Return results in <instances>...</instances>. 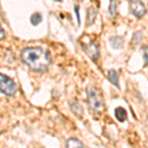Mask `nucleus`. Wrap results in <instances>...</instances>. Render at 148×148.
<instances>
[{
  "instance_id": "0eeeda50",
  "label": "nucleus",
  "mask_w": 148,
  "mask_h": 148,
  "mask_svg": "<svg viewBox=\"0 0 148 148\" xmlns=\"http://www.w3.org/2000/svg\"><path fill=\"white\" fill-rule=\"evenodd\" d=\"M70 109H71V112L77 116H82L83 114V109L82 107L80 106V104L78 103L77 101L73 100V101L70 102Z\"/></svg>"
},
{
  "instance_id": "f8f14e48",
  "label": "nucleus",
  "mask_w": 148,
  "mask_h": 148,
  "mask_svg": "<svg viewBox=\"0 0 148 148\" xmlns=\"http://www.w3.org/2000/svg\"><path fill=\"white\" fill-rule=\"evenodd\" d=\"M118 0H110V6H109V12L110 15L112 17H114L116 15V12H118Z\"/></svg>"
},
{
  "instance_id": "423d86ee",
  "label": "nucleus",
  "mask_w": 148,
  "mask_h": 148,
  "mask_svg": "<svg viewBox=\"0 0 148 148\" xmlns=\"http://www.w3.org/2000/svg\"><path fill=\"white\" fill-rule=\"evenodd\" d=\"M108 79L110 82L113 84L114 87H116L118 89H120V85H119V74L114 69H111V70L108 71Z\"/></svg>"
},
{
  "instance_id": "39448f33",
  "label": "nucleus",
  "mask_w": 148,
  "mask_h": 148,
  "mask_svg": "<svg viewBox=\"0 0 148 148\" xmlns=\"http://www.w3.org/2000/svg\"><path fill=\"white\" fill-rule=\"evenodd\" d=\"M130 10L136 18H142L146 14V7L139 0H130Z\"/></svg>"
},
{
  "instance_id": "7ed1b4c3",
  "label": "nucleus",
  "mask_w": 148,
  "mask_h": 148,
  "mask_svg": "<svg viewBox=\"0 0 148 148\" xmlns=\"http://www.w3.org/2000/svg\"><path fill=\"white\" fill-rule=\"evenodd\" d=\"M0 92L8 97H13L17 92V85L15 82L2 73H0Z\"/></svg>"
},
{
  "instance_id": "1a4fd4ad",
  "label": "nucleus",
  "mask_w": 148,
  "mask_h": 148,
  "mask_svg": "<svg viewBox=\"0 0 148 148\" xmlns=\"http://www.w3.org/2000/svg\"><path fill=\"white\" fill-rule=\"evenodd\" d=\"M110 42H111L112 47L116 49H121L123 45V37H119V36H114V37H112L110 39Z\"/></svg>"
},
{
  "instance_id": "f03ea898",
  "label": "nucleus",
  "mask_w": 148,
  "mask_h": 148,
  "mask_svg": "<svg viewBox=\"0 0 148 148\" xmlns=\"http://www.w3.org/2000/svg\"><path fill=\"white\" fill-rule=\"evenodd\" d=\"M87 104L89 108L94 112H103L105 110V103L103 93L99 88L89 85L86 88Z\"/></svg>"
},
{
  "instance_id": "4468645a",
  "label": "nucleus",
  "mask_w": 148,
  "mask_h": 148,
  "mask_svg": "<svg viewBox=\"0 0 148 148\" xmlns=\"http://www.w3.org/2000/svg\"><path fill=\"white\" fill-rule=\"evenodd\" d=\"M143 39V34L142 32H136L134 35H133L132 39H131V46H135V45H138Z\"/></svg>"
},
{
  "instance_id": "6e6552de",
  "label": "nucleus",
  "mask_w": 148,
  "mask_h": 148,
  "mask_svg": "<svg viewBox=\"0 0 148 148\" xmlns=\"http://www.w3.org/2000/svg\"><path fill=\"white\" fill-rule=\"evenodd\" d=\"M114 116H116V119L119 121L123 123L126 120V118H127V113H126V111L123 107H119V108L114 110Z\"/></svg>"
},
{
  "instance_id": "2eb2a0df",
  "label": "nucleus",
  "mask_w": 148,
  "mask_h": 148,
  "mask_svg": "<svg viewBox=\"0 0 148 148\" xmlns=\"http://www.w3.org/2000/svg\"><path fill=\"white\" fill-rule=\"evenodd\" d=\"M74 12H75L76 18H77V24L78 26H80V16H79V7L75 6L74 7Z\"/></svg>"
},
{
  "instance_id": "20e7f679",
  "label": "nucleus",
  "mask_w": 148,
  "mask_h": 148,
  "mask_svg": "<svg viewBox=\"0 0 148 148\" xmlns=\"http://www.w3.org/2000/svg\"><path fill=\"white\" fill-rule=\"evenodd\" d=\"M83 51L93 61H96L100 57V49L99 46L94 40H89L88 42H82Z\"/></svg>"
},
{
  "instance_id": "9b49d317",
  "label": "nucleus",
  "mask_w": 148,
  "mask_h": 148,
  "mask_svg": "<svg viewBox=\"0 0 148 148\" xmlns=\"http://www.w3.org/2000/svg\"><path fill=\"white\" fill-rule=\"evenodd\" d=\"M96 17H97V12L95 11V9L92 8V7L88 8L87 9V26L94 23Z\"/></svg>"
},
{
  "instance_id": "a211bd4d",
  "label": "nucleus",
  "mask_w": 148,
  "mask_h": 148,
  "mask_svg": "<svg viewBox=\"0 0 148 148\" xmlns=\"http://www.w3.org/2000/svg\"><path fill=\"white\" fill-rule=\"evenodd\" d=\"M56 1H58V2H60V1H61V0H56Z\"/></svg>"
},
{
  "instance_id": "dca6fc26",
  "label": "nucleus",
  "mask_w": 148,
  "mask_h": 148,
  "mask_svg": "<svg viewBox=\"0 0 148 148\" xmlns=\"http://www.w3.org/2000/svg\"><path fill=\"white\" fill-rule=\"evenodd\" d=\"M143 49V59H144L145 65L147 64V46H144L142 47Z\"/></svg>"
},
{
  "instance_id": "f3484780",
  "label": "nucleus",
  "mask_w": 148,
  "mask_h": 148,
  "mask_svg": "<svg viewBox=\"0 0 148 148\" xmlns=\"http://www.w3.org/2000/svg\"><path fill=\"white\" fill-rule=\"evenodd\" d=\"M4 38H5V32H4V30L2 29L1 25H0V40H3Z\"/></svg>"
},
{
  "instance_id": "f257e3e1",
  "label": "nucleus",
  "mask_w": 148,
  "mask_h": 148,
  "mask_svg": "<svg viewBox=\"0 0 148 148\" xmlns=\"http://www.w3.org/2000/svg\"><path fill=\"white\" fill-rule=\"evenodd\" d=\"M21 59L31 70L45 72L51 63V56L39 47H26L21 51Z\"/></svg>"
},
{
  "instance_id": "ddd939ff",
  "label": "nucleus",
  "mask_w": 148,
  "mask_h": 148,
  "mask_svg": "<svg viewBox=\"0 0 148 148\" xmlns=\"http://www.w3.org/2000/svg\"><path fill=\"white\" fill-rule=\"evenodd\" d=\"M42 17L40 15V13H34L32 16H31V24L34 26H38L39 24L42 22Z\"/></svg>"
},
{
  "instance_id": "9d476101",
  "label": "nucleus",
  "mask_w": 148,
  "mask_h": 148,
  "mask_svg": "<svg viewBox=\"0 0 148 148\" xmlns=\"http://www.w3.org/2000/svg\"><path fill=\"white\" fill-rule=\"evenodd\" d=\"M65 146L68 148H72V147H85V145L83 144L80 140H78L77 138H69L67 139V141L65 142Z\"/></svg>"
}]
</instances>
